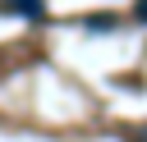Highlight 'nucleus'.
I'll list each match as a JSON object with an SVG mask.
<instances>
[{"mask_svg":"<svg viewBox=\"0 0 147 142\" xmlns=\"http://www.w3.org/2000/svg\"><path fill=\"white\" fill-rule=\"evenodd\" d=\"M9 14H23V18H46V5L41 0H5Z\"/></svg>","mask_w":147,"mask_h":142,"instance_id":"obj_1","label":"nucleus"},{"mask_svg":"<svg viewBox=\"0 0 147 142\" xmlns=\"http://www.w3.org/2000/svg\"><path fill=\"white\" fill-rule=\"evenodd\" d=\"M133 18H138V23H147V0H138V5H133Z\"/></svg>","mask_w":147,"mask_h":142,"instance_id":"obj_2","label":"nucleus"}]
</instances>
